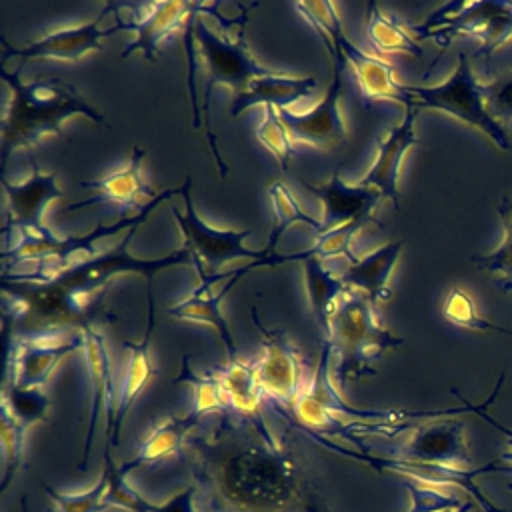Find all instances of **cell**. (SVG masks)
Listing matches in <instances>:
<instances>
[{
  "instance_id": "cell-1",
  "label": "cell",
  "mask_w": 512,
  "mask_h": 512,
  "mask_svg": "<svg viewBox=\"0 0 512 512\" xmlns=\"http://www.w3.org/2000/svg\"><path fill=\"white\" fill-rule=\"evenodd\" d=\"M196 502L204 512H326L290 448L268 424L220 414L210 434L188 438Z\"/></svg>"
},
{
  "instance_id": "cell-2",
  "label": "cell",
  "mask_w": 512,
  "mask_h": 512,
  "mask_svg": "<svg viewBox=\"0 0 512 512\" xmlns=\"http://www.w3.org/2000/svg\"><path fill=\"white\" fill-rule=\"evenodd\" d=\"M6 344L16 340H48L82 334L90 326L110 322L106 292H82L54 280H26L2 274Z\"/></svg>"
},
{
  "instance_id": "cell-3",
  "label": "cell",
  "mask_w": 512,
  "mask_h": 512,
  "mask_svg": "<svg viewBox=\"0 0 512 512\" xmlns=\"http://www.w3.org/2000/svg\"><path fill=\"white\" fill-rule=\"evenodd\" d=\"M0 76L10 88V104L2 122V170L14 150L26 148V152H32V146L48 134L62 138V124L68 118L84 116L108 128L102 112L92 108L74 84L58 76L40 74L32 82H24L20 78V66L16 72H8L0 66Z\"/></svg>"
},
{
  "instance_id": "cell-4",
  "label": "cell",
  "mask_w": 512,
  "mask_h": 512,
  "mask_svg": "<svg viewBox=\"0 0 512 512\" xmlns=\"http://www.w3.org/2000/svg\"><path fill=\"white\" fill-rule=\"evenodd\" d=\"M330 344L338 356L334 380L338 388H346L350 382L376 374L374 362L390 348H398L404 340L384 328L376 314V304L362 292L346 288L334 304L330 316Z\"/></svg>"
},
{
  "instance_id": "cell-5",
  "label": "cell",
  "mask_w": 512,
  "mask_h": 512,
  "mask_svg": "<svg viewBox=\"0 0 512 512\" xmlns=\"http://www.w3.org/2000/svg\"><path fill=\"white\" fill-rule=\"evenodd\" d=\"M194 36H196V50L204 62V92H202V114L206 120V138H208V146L210 152L214 156L218 174L224 178L228 168L222 162V156L218 152V140L214 136V132L210 130V98L216 86H228L232 90V98L242 94L248 84L256 78L262 76H272V74H284L286 70L282 68H268L260 62H256V58L250 54L248 44L244 40V28H240L234 38L222 36L218 32H214L204 20L202 14L196 16V28H194Z\"/></svg>"
},
{
  "instance_id": "cell-6",
  "label": "cell",
  "mask_w": 512,
  "mask_h": 512,
  "mask_svg": "<svg viewBox=\"0 0 512 512\" xmlns=\"http://www.w3.org/2000/svg\"><path fill=\"white\" fill-rule=\"evenodd\" d=\"M138 226L130 228L128 236H124L122 240H118V244H114L112 248H108L104 252H98L94 256H84L76 262L56 266V268L40 266L42 272H38V274H16V276L26 278V280H54L62 286L94 294V292H106L108 282L116 274H122V272H136V274L144 276L146 282H152L154 274L164 268L194 264L192 254L184 246L178 250H172L164 256H158V258H138V256L130 254L128 246H130V240H132L134 232L138 230Z\"/></svg>"
},
{
  "instance_id": "cell-7",
  "label": "cell",
  "mask_w": 512,
  "mask_h": 512,
  "mask_svg": "<svg viewBox=\"0 0 512 512\" xmlns=\"http://www.w3.org/2000/svg\"><path fill=\"white\" fill-rule=\"evenodd\" d=\"M410 32L432 40L440 52L458 36L478 38V56L488 60L502 44L512 40V2H448L430 12L422 24H410Z\"/></svg>"
},
{
  "instance_id": "cell-8",
  "label": "cell",
  "mask_w": 512,
  "mask_h": 512,
  "mask_svg": "<svg viewBox=\"0 0 512 512\" xmlns=\"http://www.w3.org/2000/svg\"><path fill=\"white\" fill-rule=\"evenodd\" d=\"M404 90L412 98V108H432L440 110L456 120L480 130L486 134L500 150H510V138L504 126L488 112L484 84L472 72L468 56L464 52L458 54V64L452 74L434 86H412L404 84Z\"/></svg>"
},
{
  "instance_id": "cell-9",
  "label": "cell",
  "mask_w": 512,
  "mask_h": 512,
  "mask_svg": "<svg viewBox=\"0 0 512 512\" xmlns=\"http://www.w3.org/2000/svg\"><path fill=\"white\" fill-rule=\"evenodd\" d=\"M180 196L184 200V212L172 208V216L178 224V230L184 238V248L192 254V268L198 278L204 274H218L220 268L234 260H250L258 262L272 254L270 248L250 250L244 246L246 236L252 230H230V228H214L202 220L192 202V180L184 178L180 186Z\"/></svg>"
},
{
  "instance_id": "cell-10",
  "label": "cell",
  "mask_w": 512,
  "mask_h": 512,
  "mask_svg": "<svg viewBox=\"0 0 512 512\" xmlns=\"http://www.w3.org/2000/svg\"><path fill=\"white\" fill-rule=\"evenodd\" d=\"M172 196H180V186L162 190L156 198H152L148 202V206L142 212L132 214V216H122L114 224L98 222L90 232L80 234V236H74V234L72 236H56L54 232L50 236H22L12 248L4 250V254H2L4 272H8L10 266H16L20 262H40V266L56 268V266H64V262L78 252L84 256H94V254H98V250H96L98 240L116 236L122 230L142 224L156 206H160L164 200H168Z\"/></svg>"
},
{
  "instance_id": "cell-11",
  "label": "cell",
  "mask_w": 512,
  "mask_h": 512,
  "mask_svg": "<svg viewBox=\"0 0 512 512\" xmlns=\"http://www.w3.org/2000/svg\"><path fill=\"white\" fill-rule=\"evenodd\" d=\"M254 328L262 336L264 352L256 360V378L266 396L272 398L280 414L294 410L306 382L304 360L290 338L276 328H268L256 314V306L250 308Z\"/></svg>"
},
{
  "instance_id": "cell-12",
  "label": "cell",
  "mask_w": 512,
  "mask_h": 512,
  "mask_svg": "<svg viewBox=\"0 0 512 512\" xmlns=\"http://www.w3.org/2000/svg\"><path fill=\"white\" fill-rule=\"evenodd\" d=\"M120 4L114 2H106L100 10V14L84 24H76V26H66V28H58L52 30L48 34H44L42 38L26 44V46H10L6 42L4 36H0L2 42V66L8 58L18 56L24 60L30 58H52V60H62V62H78L82 60L86 54L102 50L100 40L104 36H110L122 28H126V22H122V18L118 16V24L116 26H104V22L108 20V16L118 14Z\"/></svg>"
},
{
  "instance_id": "cell-13",
  "label": "cell",
  "mask_w": 512,
  "mask_h": 512,
  "mask_svg": "<svg viewBox=\"0 0 512 512\" xmlns=\"http://www.w3.org/2000/svg\"><path fill=\"white\" fill-rule=\"evenodd\" d=\"M314 442L322 444L324 448L332 450V452H338L342 456H348V458H354V460H362L366 462L368 466H372L374 470L378 472H392L396 476H404V478H412V480H418V482H426V484H434V486H460L464 492H468L484 512H508L496 504H492L484 494L482 490L476 486L474 478L478 474H486V472H494V462H488L484 466H478V468H450V466H438V464H420V462H404V460H398V458H382V456H374L368 452L366 446H360V452L356 450H348V448H342L334 442H328L324 438H320L318 434L314 432H306Z\"/></svg>"
},
{
  "instance_id": "cell-14",
  "label": "cell",
  "mask_w": 512,
  "mask_h": 512,
  "mask_svg": "<svg viewBox=\"0 0 512 512\" xmlns=\"http://www.w3.org/2000/svg\"><path fill=\"white\" fill-rule=\"evenodd\" d=\"M32 174L22 182H10L2 176V186L8 198L4 236L10 238V232L22 236H50L52 230L44 224V212L50 202L64 196L58 188L56 172H40L36 158L28 152Z\"/></svg>"
},
{
  "instance_id": "cell-15",
  "label": "cell",
  "mask_w": 512,
  "mask_h": 512,
  "mask_svg": "<svg viewBox=\"0 0 512 512\" xmlns=\"http://www.w3.org/2000/svg\"><path fill=\"white\" fill-rule=\"evenodd\" d=\"M344 66V60L332 62V78L324 92V98L310 110L294 112L290 108H278V114L294 142L318 150H334L346 140V124L340 110Z\"/></svg>"
},
{
  "instance_id": "cell-16",
  "label": "cell",
  "mask_w": 512,
  "mask_h": 512,
  "mask_svg": "<svg viewBox=\"0 0 512 512\" xmlns=\"http://www.w3.org/2000/svg\"><path fill=\"white\" fill-rule=\"evenodd\" d=\"M394 458L464 470L474 468L464 438V424L450 416L432 418L412 428L410 438Z\"/></svg>"
},
{
  "instance_id": "cell-17",
  "label": "cell",
  "mask_w": 512,
  "mask_h": 512,
  "mask_svg": "<svg viewBox=\"0 0 512 512\" xmlns=\"http://www.w3.org/2000/svg\"><path fill=\"white\" fill-rule=\"evenodd\" d=\"M340 168H342V164H338L332 170L330 178L320 184L302 182V186L322 202L324 210H322V220H320V224H322L320 234H324L332 228H340L350 222H364V224L380 226V222L374 216L376 206L382 200L380 192L374 188L360 186L356 182L354 184L344 182V178L340 176Z\"/></svg>"
},
{
  "instance_id": "cell-18",
  "label": "cell",
  "mask_w": 512,
  "mask_h": 512,
  "mask_svg": "<svg viewBox=\"0 0 512 512\" xmlns=\"http://www.w3.org/2000/svg\"><path fill=\"white\" fill-rule=\"evenodd\" d=\"M144 156H146V150H142L136 144V146H132V154H130L128 162L120 170H116L104 178H98V180L96 178L82 180L80 188H86L94 194L68 204L62 210V214L74 212L78 208L94 206V204H118L122 210L132 208L136 214L142 212L148 206V202L160 194V192H154L142 176Z\"/></svg>"
},
{
  "instance_id": "cell-19",
  "label": "cell",
  "mask_w": 512,
  "mask_h": 512,
  "mask_svg": "<svg viewBox=\"0 0 512 512\" xmlns=\"http://www.w3.org/2000/svg\"><path fill=\"white\" fill-rule=\"evenodd\" d=\"M84 350V336L48 340H16L8 344L6 380L20 388H42L56 364L76 352Z\"/></svg>"
},
{
  "instance_id": "cell-20",
  "label": "cell",
  "mask_w": 512,
  "mask_h": 512,
  "mask_svg": "<svg viewBox=\"0 0 512 512\" xmlns=\"http://www.w3.org/2000/svg\"><path fill=\"white\" fill-rule=\"evenodd\" d=\"M128 6V4H126ZM134 12V20L126 22V30H134L136 38L126 44L122 58L140 52L146 60L156 62L160 44L170 38L176 30H184L186 20L200 8V2H148L140 6H128Z\"/></svg>"
},
{
  "instance_id": "cell-21",
  "label": "cell",
  "mask_w": 512,
  "mask_h": 512,
  "mask_svg": "<svg viewBox=\"0 0 512 512\" xmlns=\"http://www.w3.org/2000/svg\"><path fill=\"white\" fill-rule=\"evenodd\" d=\"M84 336V358L88 366V378H90V408H88V426L86 436L82 444V458H80V470L86 472L88 456L92 448V436L94 426L100 408L106 410V448L104 456H110V440H112V424L116 406H112V364L110 356L104 344V336L100 334L98 326H90L82 332Z\"/></svg>"
},
{
  "instance_id": "cell-22",
  "label": "cell",
  "mask_w": 512,
  "mask_h": 512,
  "mask_svg": "<svg viewBox=\"0 0 512 512\" xmlns=\"http://www.w3.org/2000/svg\"><path fill=\"white\" fill-rule=\"evenodd\" d=\"M418 110L412 106L404 110V116L398 124H394L384 136L376 140V158L368 172L356 182L366 188H374L380 192L382 200L390 198L392 204L400 206V190H398V176L400 164L404 154L418 144V136L414 132V120Z\"/></svg>"
},
{
  "instance_id": "cell-23",
  "label": "cell",
  "mask_w": 512,
  "mask_h": 512,
  "mask_svg": "<svg viewBox=\"0 0 512 512\" xmlns=\"http://www.w3.org/2000/svg\"><path fill=\"white\" fill-rule=\"evenodd\" d=\"M146 298H148V316H146L144 336L138 342L126 340L122 344L130 352V358H128L126 372H124V378L120 384V396L116 402L110 448L118 446L122 424H124L134 400L140 396L144 386L158 374V368L152 364V358H150V340H152V332L156 328V302H154V294H152V282H146Z\"/></svg>"
},
{
  "instance_id": "cell-24",
  "label": "cell",
  "mask_w": 512,
  "mask_h": 512,
  "mask_svg": "<svg viewBox=\"0 0 512 512\" xmlns=\"http://www.w3.org/2000/svg\"><path fill=\"white\" fill-rule=\"evenodd\" d=\"M338 52L352 68L366 106L374 104L376 100H392L404 108L412 106V98L404 90V84L396 82L390 62L364 52L344 32L338 36Z\"/></svg>"
},
{
  "instance_id": "cell-25",
  "label": "cell",
  "mask_w": 512,
  "mask_h": 512,
  "mask_svg": "<svg viewBox=\"0 0 512 512\" xmlns=\"http://www.w3.org/2000/svg\"><path fill=\"white\" fill-rule=\"evenodd\" d=\"M262 268L260 260L258 262H250L242 268H236L232 272V276L224 282V286L216 292L210 294V288H204L198 284V288H194L182 302L170 306L166 312L178 320H186V322H198V324H208L214 328V332L218 334V338L224 344V350L228 354V360H236L238 358V348L232 336V330L222 314V302L228 296V292L236 286V282L248 274L250 270Z\"/></svg>"
},
{
  "instance_id": "cell-26",
  "label": "cell",
  "mask_w": 512,
  "mask_h": 512,
  "mask_svg": "<svg viewBox=\"0 0 512 512\" xmlns=\"http://www.w3.org/2000/svg\"><path fill=\"white\" fill-rule=\"evenodd\" d=\"M402 246H404V240H392V242H386V244L378 246L376 250L368 252L362 258L356 256L342 270L340 278L344 280V284L350 290L362 292L374 304L388 302L392 298V290H390L388 280L392 276L394 264L398 262Z\"/></svg>"
},
{
  "instance_id": "cell-27",
  "label": "cell",
  "mask_w": 512,
  "mask_h": 512,
  "mask_svg": "<svg viewBox=\"0 0 512 512\" xmlns=\"http://www.w3.org/2000/svg\"><path fill=\"white\" fill-rule=\"evenodd\" d=\"M200 418L202 416L192 412V410L186 416L170 414L166 420H162L160 424H156L152 428L148 438L138 446L136 454L130 460H126L124 464L116 466L118 474L126 478L136 468L154 466L158 462H164L170 456L180 454V450L188 442V436H190L192 428L198 424Z\"/></svg>"
},
{
  "instance_id": "cell-28",
  "label": "cell",
  "mask_w": 512,
  "mask_h": 512,
  "mask_svg": "<svg viewBox=\"0 0 512 512\" xmlns=\"http://www.w3.org/2000/svg\"><path fill=\"white\" fill-rule=\"evenodd\" d=\"M220 390L228 404V412L238 418L266 424L260 408L262 388L256 378V362L246 360H228L226 366L216 370Z\"/></svg>"
},
{
  "instance_id": "cell-29",
  "label": "cell",
  "mask_w": 512,
  "mask_h": 512,
  "mask_svg": "<svg viewBox=\"0 0 512 512\" xmlns=\"http://www.w3.org/2000/svg\"><path fill=\"white\" fill-rule=\"evenodd\" d=\"M316 88L314 76H290V74H272L256 78L248 84V88L232 98L230 114L238 118L246 108L254 104H270L276 108H290V104L298 102L302 96H308Z\"/></svg>"
},
{
  "instance_id": "cell-30",
  "label": "cell",
  "mask_w": 512,
  "mask_h": 512,
  "mask_svg": "<svg viewBox=\"0 0 512 512\" xmlns=\"http://www.w3.org/2000/svg\"><path fill=\"white\" fill-rule=\"evenodd\" d=\"M298 262H302V270H304V284H306L310 312L316 320V326L324 342L330 338V316H332L334 304L348 286L344 284L340 274L338 276L332 274L322 264L320 258L304 256V258H298Z\"/></svg>"
},
{
  "instance_id": "cell-31",
  "label": "cell",
  "mask_w": 512,
  "mask_h": 512,
  "mask_svg": "<svg viewBox=\"0 0 512 512\" xmlns=\"http://www.w3.org/2000/svg\"><path fill=\"white\" fill-rule=\"evenodd\" d=\"M366 14H368L366 34L378 52H384V54L402 52V54H410L416 58L422 56V48L414 40L410 26L406 28L396 14L382 12L376 2L368 4Z\"/></svg>"
},
{
  "instance_id": "cell-32",
  "label": "cell",
  "mask_w": 512,
  "mask_h": 512,
  "mask_svg": "<svg viewBox=\"0 0 512 512\" xmlns=\"http://www.w3.org/2000/svg\"><path fill=\"white\" fill-rule=\"evenodd\" d=\"M498 214L504 226L502 242L488 254L472 256V262L494 276L496 288L512 292V192L500 200Z\"/></svg>"
},
{
  "instance_id": "cell-33",
  "label": "cell",
  "mask_w": 512,
  "mask_h": 512,
  "mask_svg": "<svg viewBox=\"0 0 512 512\" xmlns=\"http://www.w3.org/2000/svg\"><path fill=\"white\" fill-rule=\"evenodd\" d=\"M174 384H188L194 392V402H192V412L206 416L210 412L224 414L228 412V404L224 400V394L220 390V382L216 376V370H206V372H194L190 368V356H182V366L180 374L174 378Z\"/></svg>"
},
{
  "instance_id": "cell-34",
  "label": "cell",
  "mask_w": 512,
  "mask_h": 512,
  "mask_svg": "<svg viewBox=\"0 0 512 512\" xmlns=\"http://www.w3.org/2000/svg\"><path fill=\"white\" fill-rule=\"evenodd\" d=\"M50 398L42 388H20L4 380L2 388V410H6L22 428H30L36 422L48 424Z\"/></svg>"
},
{
  "instance_id": "cell-35",
  "label": "cell",
  "mask_w": 512,
  "mask_h": 512,
  "mask_svg": "<svg viewBox=\"0 0 512 512\" xmlns=\"http://www.w3.org/2000/svg\"><path fill=\"white\" fill-rule=\"evenodd\" d=\"M268 192H270L272 208H274V226H272V232H270V236H268L266 248H270V250L274 252L276 242L280 240V236L284 234V230H286L288 226H292L294 222H304V224H308V226L314 230V234H320V228H322L320 220H316V218H312L310 214H306V212L300 208V204H298V200L294 198V194H292L282 182H274V184L268 188Z\"/></svg>"
},
{
  "instance_id": "cell-36",
  "label": "cell",
  "mask_w": 512,
  "mask_h": 512,
  "mask_svg": "<svg viewBox=\"0 0 512 512\" xmlns=\"http://www.w3.org/2000/svg\"><path fill=\"white\" fill-rule=\"evenodd\" d=\"M294 8L298 14L318 32L322 38L332 62H342L344 58L338 52V36L344 32L340 16L332 2H296Z\"/></svg>"
},
{
  "instance_id": "cell-37",
  "label": "cell",
  "mask_w": 512,
  "mask_h": 512,
  "mask_svg": "<svg viewBox=\"0 0 512 512\" xmlns=\"http://www.w3.org/2000/svg\"><path fill=\"white\" fill-rule=\"evenodd\" d=\"M442 314L448 322H452L456 326H462V328H468V330H482V332L492 330V332L512 336V328H504V326H498V324H492V322L484 320L478 314L474 300L462 288H452L446 294L444 304H442Z\"/></svg>"
},
{
  "instance_id": "cell-38",
  "label": "cell",
  "mask_w": 512,
  "mask_h": 512,
  "mask_svg": "<svg viewBox=\"0 0 512 512\" xmlns=\"http://www.w3.org/2000/svg\"><path fill=\"white\" fill-rule=\"evenodd\" d=\"M256 138L260 140V144H264V148L268 152H272V156L278 160L280 168L286 172L290 156H292L294 140H292L286 124L282 122L276 106H270V104L264 106V116H262L260 126L256 128Z\"/></svg>"
},
{
  "instance_id": "cell-39",
  "label": "cell",
  "mask_w": 512,
  "mask_h": 512,
  "mask_svg": "<svg viewBox=\"0 0 512 512\" xmlns=\"http://www.w3.org/2000/svg\"><path fill=\"white\" fill-rule=\"evenodd\" d=\"M44 492L50 496V500L56 504V512H102L110 508L106 504V490H108V470L104 466L98 482L88 488L86 492L78 494H62L50 486H42Z\"/></svg>"
},
{
  "instance_id": "cell-40",
  "label": "cell",
  "mask_w": 512,
  "mask_h": 512,
  "mask_svg": "<svg viewBox=\"0 0 512 512\" xmlns=\"http://www.w3.org/2000/svg\"><path fill=\"white\" fill-rule=\"evenodd\" d=\"M0 436H2V448H4V474H2L0 494H4L22 462L26 428H22L6 410H2Z\"/></svg>"
},
{
  "instance_id": "cell-41",
  "label": "cell",
  "mask_w": 512,
  "mask_h": 512,
  "mask_svg": "<svg viewBox=\"0 0 512 512\" xmlns=\"http://www.w3.org/2000/svg\"><path fill=\"white\" fill-rule=\"evenodd\" d=\"M488 112L504 126L512 122V70L494 76L484 84Z\"/></svg>"
},
{
  "instance_id": "cell-42",
  "label": "cell",
  "mask_w": 512,
  "mask_h": 512,
  "mask_svg": "<svg viewBox=\"0 0 512 512\" xmlns=\"http://www.w3.org/2000/svg\"><path fill=\"white\" fill-rule=\"evenodd\" d=\"M472 508V502L470 500H466L462 506H458V508H450V510H440V512H468Z\"/></svg>"
},
{
  "instance_id": "cell-43",
  "label": "cell",
  "mask_w": 512,
  "mask_h": 512,
  "mask_svg": "<svg viewBox=\"0 0 512 512\" xmlns=\"http://www.w3.org/2000/svg\"><path fill=\"white\" fill-rule=\"evenodd\" d=\"M508 444H510V446H512V442H508ZM498 460H500V462H510V464H512V450H508V452H504V454H502V456H500V458H498Z\"/></svg>"
},
{
  "instance_id": "cell-44",
  "label": "cell",
  "mask_w": 512,
  "mask_h": 512,
  "mask_svg": "<svg viewBox=\"0 0 512 512\" xmlns=\"http://www.w3.org/2000/svg\"><path fill=\"white\" fill-rule=\"evenodd\" d=\"M20 512H28V500H26V496L20 498Z\"/></svg>"
}]
</instances>
